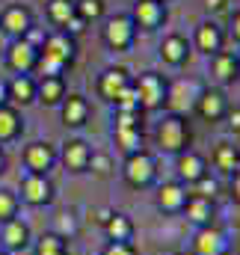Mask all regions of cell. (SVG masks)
<instances>
[{
	"mask_svg": "<svg viewBox=\"0 0 240 255\" xmlns=\"http://www.w3.org/2000/svg\"><path fill=\"white\" fill-rule=\"evenodd\" d=\"M121 172H124V181L139 190V187H148L157 178V163L148 151H133V154H127Z\"/></svg>",
	"mask_w": 240,
	"mask_h": 255,
	"instance_id": "cell-1",
	"label": "cell"
},
{
	"mask_svg": "<svg viewBox=\"0 0 240 255\" xmlns=\"http://www.w3.org/2000/svg\"><path fill=\"white\" fill-rule=\"evenodd\" d=\"M187 142H190L187 122L181 116H166L157 128V145L169 154H181V151H187Z\"/></svg>",
	"mask_w": 240,
	"mask_h": 255,
	"instance_id": "cell-2",
	"label": "cell"
},
{
	"mask_svg": "<svg viewBox=\"0 0 240 255\" xmlns=\"http://www.w3.org/2000/svg\"><path fill=\"white\" fill-rule=\"evenodd\" d=\"M199 95H202V89H199L196 80H175V83L169 86V92H166V104H169L172 116H181V113H187L190 107H196Z\"/></svg>",
	"mask_w": 240,
	"mask_h": 255,
	"instance_id": "cell-3",
	"label": "cell"
},
{
	"mask_svg": "<svg viewBox=\"0 0 240 255\" xmlns=\"http://www.w3.org/2000/svg\"><path fill=\"white\" fill-rule=\"evenodd\" d=\"M130 86H133V92H136V98H139V107H145V110L160 107L163 98H166L163 80H160L157 74H139L136 83H130Z\"/></svg>",
	"mask_w": 240,
	"mask_h": 255,
	"instance_id": "cell-4",
	"label": "cell"
},
{
	"mask_svg": "<svg viewBox=\"0 0 240 255\" xmlns=\"http://www.w3.org/2000/svg\"><path fill=\"white\" fill-rule=\"evenodd\" d=\"M21 199L33 208H42L54 199V187L48 181V175H36V172H27L24 181H21Z\"/></svg>",
	"mask_w": 240,
	"mask_h": 255,
	"instance_id": "cell-5",
	"label": "cell"
},
{
	"mask_svg": "<svg viewBox=\"0 0 240 255\" xmlns=\"http://www.w3.org/2000/svg\"><path fill=\"white\" fill-rule=\"evenodd\" d=\"M193 255H229V238L220 229L205 226L193 238Z\"/></svg>",
	"mask_w": 240,
	"mask_h": 255,
	"instance_id": "cell-6",
	"label": "cell"
},
{
	"mask_svg": "<svg viewBox=\"0 0 240 255\" xmlns=\"http://www.w3.org/2000/svg\"><path fill=\"white\" fill-rule=\"evenodd\" d=\"M0 241H3V250L6 253H24L30 247V226L15 217L9 223H3V232H0Z\"/></svg>",
	"mask_w": 240,
	"mask_h": 255,
	"instance_id": "cell-7",
	"label": "cell"
},
{
	"mask_svg": "<svg viewBox=\"0 0 240 255\" xmlns=\"http://www.w3.org/2000/svg\"><path fill=\"white\" fill-rule=\"evenodd\" d=\"M54 160H57V154H54V148H51L48 142H30V145L24 148V163H27V169L36 172V175H45V172L54 166Z\"/></svg>",
	"mask_w": 240,
	"mask_h": 255,
	"instance_id": "cell-8",
	"label": "cell"
},
{
	"mask_svg": "<svg viewBox=\"0 0 240 255\" xmlns=\"http://www.w3.org/2000/svg\"><path fill=\"white\" fill-rule=\"evenodd\" d=\"M175 172H178L181 184H196L199 178L208 175V166H205V157L196 154V151H181L178 163H175Z\"/></svg>",
	"mask_w": 240,
	"mask_h": 255,
	"instance_id": "cell-9",
	"label": "cell"
},
{
	"mask_svg": "<svg viewBox=\"0 0 240 255\" xmlns=\"http://www.w3.org/2000/svg\"><path fill=\"white\" fill-rule=\"evenodd\" d=\"M187 199H190L187 187H184L181 181H169V184H163V187L157 190V208H160L163 214H181L184 205H187Z\"/></svg>",
	"mask_w": 240,
	"mask_h": 255,
	"instance_id": "cell-10",
	"label": "cell"
},
{
	"mask_svg": "<svg viewBox=\"0 0 240 255\" xmlns=\"http://www.w3.org/2000/svg\"><path fill=\"white\" fill-rule=\"evenodd\" d=\"M184 214H187V220H190L193 226H199V229L214 226V199H205V196H193V193H190V199H187V205H184Z\"/></svg>",
	"mask_w": 240,
	"mask_h": 255,
	"instance_id": "cell-11",
	"label": "cell"
},
{
	"mask_svg": "<svg viewBox=\"0 0 240 255\" xmlns=\"http://www.w3.org/2000/svg\"><path fill=\"white\" fill-rule=\"evenodd\" d=\"M89 157H92V148H89L83 139H71V142H65V148H62V163H65L68 172H86Z\"/></svg>",
	"mask_w": 240,
	"mask_h": 255,
	"instance_id": "cell-12",
	"label": "cell"
},
{
	"mask_svg": "<svg viewBox=\"0 0 240 255\" xmlns=\"http://www.w3.org/2000/svg\"><path fill=\"white\" fill-rule=\"evenodd\" d=\"M36 60H39V51H36L27 39L15 42V45L9 48V65H12L18 74H27L30 68H36Z\"/></svg>",
	"mask_w": 240,
	"mask_h": 255,
	"instance_id": "cell-13",
	"label": "cell"
},
{
	"mask_svg": "<svg viewBox=\"0 0 240 255\" xmlns=\"http://www.w3.org/2000/svg\"><path fill=\"white\" fill-rule=\"evenodd\" d=\"M196 110H199V116L208 119V122L223 119V116H226V98H223V92H217V89L202 92L199 101H196Z\"/></svg>",
	"mask_w": 240,
	"mask_h": 255,
	"instance_id": "cell-14",
	"label": "cell"
},
{
	"mask_svg": "<svg viewBox=\"0 0 240 255\" xmlns=\"http://www.w3.org/2000/svg\"><path fill=\"white\" fill-rule=\"evenodd\" d=\"M104 39H107V45H110V48H116V51L127 48V45H130V39H133L130 18H124V15L113 18V21L107 24V30H104Z\"/></svg>",
	"mask_w": 240,
	"mask_h": 255,
	"instance_id": "cell-15",
	"label": "cell"
},
{
	"mask_svg": "<svg viewBox=\"0 0 240 255\" xmlns=\"http://www.w3.org/2000/svg\"><path fill=\"white\" fill-rule=\"evenodd\" d=\"M104 235L107 241H133V220L127 214H110L104 220Z\"/></svg>",
	"mask_w": 240,
	"mask_h": 255,
	"instance_id": "cell-16",
	"label": "cell"
},
{
	"mask_svg": "<svg viewBox=\"0 0 240 255\" xmlns=\"http://www.w3.org/2000/svg\"><path fill=\"white\" fill-rule=\"evenodd\" d=\"M86 116H89V104H86V98H80V95H68V98H62V122L68 128H80L86 122Z\"/></svg>",
	"mask_w": 240,
	"mask_h": 255,
	"instance_id": "cell-17",
	"label": "cell"
},
{
	"mask_svg": "<svg viewBox=\"0 0 240 255\" xmlns=\"http://www.w3.org/2000/svg\"><path fill=\"white\" fill-rule=\"evenodd\" d=\"M6 92H9L12 101H18V104H30V101L36 98V80L27 77V74H15V77L6 83Z\"/></svg>",
	"mask_w": 240,
	"mask_h": 255,
	"instance_id": "cell-18",
	"label": "cell"
},
{
	"mask_svg": "<svg viewBox=\"0 0 240 255\" xmlns=\"http://www.w3.org/2000/svg\"><path fill=\"white\" fill-rule=\"evenodd\" d=\"M39 54H45V57L57 60L60 65H65L71 57H74V45H71V39H68V36H51Z\"/></svg>",
	"mask_w": 240,
	"mask_h": 255,
	"instance_id": "cell-19",
	"label": "cell"
},
{
	"mask_svg": "<svg viewBox=\"0 0 240 255\" xmlns=\"http://www.w3.org/2000/svg\"><path fill=\"white\" fill-rule=\"evenodd\" d=\"M124 86H130V83H127V74L119 71V68L107 71V74L101 77V83H98V89H101V95H104L107 101H116V95H119Z\"/></svg>",
	"mask_w": 240,
	"mask_h": 255,
	"instance_id": "cell-20",
	"label": "cell"
},
{
	"mask_svg": "<svg viewBox=\"0 0 240 255\" xmlns=\"http://www.w3.org/2000/svg\"><path fill=\"white\" fill-rule=\"evenodd\" d=\"M36 92H39V101H45V104H60L62 98H65L62 77H42L39 86H36Z\"/></svg>",
	"mask_w": 240,
	"mask_h": 255,
	"instance_id": "cell-21",
	"label": "cell"
},
{
	"mask_svg": "<svg viewBox=\"0 0 240 255\" xmlns=\"http://www.w3.org/2000/svg\"><path fill=\"white\" fill-rule=\"evenodd\" d=\"M160 57L169 65H181L187 60V42H184L181 36H169V39L160 45Z\"/></svg>",
	"mask_w": 240,
	"mask_h": 255,
	"instance_id": "cell-22",
	"label": "cell"
},
{
	"mask_svg": "<svg viewBox=\"0 0 240 255\" xmlns=\"http://www.w3.org/2000/svg\"><path fill=\"white\" fill-rule=\"evenodd\" d=\"M214 163H217V169H223V172H235L238 163H240V151L235 145H229V142H220L217 151H214Z\"/></svg>",
	"mask_w": 240,
	"mask_h": 255,
	"instance_id": "cell-23",
	"label": "cell"
},
{
	"mask_svg": "<svg viewBox=\"0 0 240 255\" xmlns=\"http://www.w3.org/2000/svg\"><path fill=\"white\" fill-rule=\"evenodd\" d=\"M21 133V116L12 107H0V142L15 139Z\"/></svg>",
	"mask_w": 240,
	"mask_h": 255,
	"instance_id": "cell-24",
	"label": "cell"
},
{
	"mask_svg": "<svg viewBox=\"0 0 240 255\" xmlns=\"http://www.w3.org/2000/svg\"><path fill=\"white\" fill-rule=\"evenodd\" d=\"M136 21H139V27H157L160 3L157 0H136Z\"/></svg>",
	"mask_w": 240,
	"mask_h": 255,
	"instance_id": "cell-25",
	"label": "cell"
},
{
	"mask_svg": "<svg viewBox=\"0 0 240 255\" xmlns=\"http://www.w3.org/2000/svg\"><path fill=\"white\" fill-rule=\"evenodd\" d=\"M36 255H68V247H65V241L60 235L48 232L36 241Z\"/></svg>",
	"mask_w": 240,
	"mask_h": 255,
	"instance_id": "cell-26",
	"label": "cell"
},
{
	"mask_svg": "<svg viewBox=\"0 0 240 255\" xmlns=\"http://www.w3.org/2000/svg\"><path fill=\"white\" fill-rule=\"evenodd\" d=\"M214 77L217 80H235L238 77V60L232 57V54H217L214 57Z\"/></svg>",
	"mask_w": 240,
	"mask_h": 255,
	"instance_id": "cell-27",
	"label": "cell"
},
{
	"mask_svg": "<svg viewBox=\"0 0 240 255\" xmlns=\"http://www.w3.org/2000/svg\"><path fill=\"white\" fill-rule=\"evenodd\" d=\"M196 42L205 54H214V51H220V30L214 24H202L199 33H196Z\"/></svg>",
	"mask_w": 240,
	"mask_h": 255,
	"instance_id": "cell-28",
	"label": "cell"
},
{
	"mask_svg": "<svg viewBox=\"0 0 240 255\" xmlns=\"http://www.w3.org/2000/svg\"><path fill=\"white\" fill-rule=\"evenodd\" d=\"M3 27H6L9 33H15V36H24V33L30 30V18H27L24 9H9L6 18H3Z\"/></svg>",
	"mask_w": 240,
	"mask_h": 255,
	"instance_id": "cell-29",
	"label": "cell"
},
{
	"mask_svg": "<svg viewBox=\"0 0 240 255\" xmlns=\"http://www.w3.org/2000/svg\"><path fill=\"white\" fill-rule=\"evenodd\" d=\"M18 217V196L12 190H0V226Z\"/></svg>",
	"mask_w": 240,
	"mask_h": 255,
	"instance_id": "cell-30",
	"label": "cell"
},
{
	"mask_svg": "<svg viewBox=\"0 0 240 255\" xmlns=\"http://www.w3.org/2000/svg\"><path fill=\"white\" fill-rule=\"evenodd\" d=\"M48 12H51V18H54L57 24H68V21L74 18V3H71V0H51Z\"/></svg>",
	"mask_w": 240,
	"mask_h": 255,
	"instance_id": "cell-31",
	"label": "cell"
},
{
	"mask_svg": "<svg viewBox=\"0 0 240 255\" xmlns=\"http://www.w3.org/2000/svg\"><path fill=\"white\" fill-rule=\"evenodd\" d=\"M86 169H92L95 175L107 178V175L113 172V160H110V154H104V151H92V157H89V166H86Z\"/></svg>",
	"mask_w": 240,
	"mask_h": 255,
	"instance_id": "cell-32",
	"label": "cell"
},
{
	"mask_svg": "<svg viewBox=\"0 0 240 255\" xmlns=\"http://www.w3.org/2000/svg\"><path fill=\"white\" fill-rule=\"evenodd\" d=\"M101 255H136V247H133V241H107Z\"/></svg>",
	"mask_w": 240,
	"mask_h": 255,
	"instance_id": "cell-33",
	"label": "cell"
},
{
	"mask_svg": "<svg viewBox=\"0 0 240 255\" xmlns=\"http://www.w3.org/2000/svg\"><path fill=\"white\" fill-rule=\"evenodd\" d=\"M217 190H220V187H217V181H214V178H208V175H205V178H199V181L193 184V196L214 199V196H217Z\"/></svg>",
	"mask_w": 240,
	"mask_h": 255,
	"instance_id": "cell-34",
	"label": "cell"
},
{
	"mask_svg": "<svg viewBox=\"0 0 240 255\" xmlns=\"http://www.w3.org/2000/svg\"><path fill=\"white\" fill-rule=\"evenodd\" d=\"M74 232H77V223H74V217H71V214H60V220H57V232H54V235H60L62 241H68Z\"/></svg>",
	"mask_w": 240,
	"mask_h": 255,
	"instance_id": "cell-35",
	"label": "cell"
},
{
	"mask_svg": "<svg viewBox=\"0 0 240 255\" xmlns=\"http://www.w3.org/2000/svg\"><path fill=\"white\" fill-rule=\"evenodd\" d=\"M101 15V0H80V18H98Z\"/></svg>",
	"mask_w": 240,
	"mask_h": 255,
	"instance_id": "cell-36",
	"label": "cell"
},
{
	"mask_svg": "<svg viewBox=\"0 0 240 255\" xmlns=\"http://www.w3.org/2000/svg\"><path fill=\"white\" fill-rule=\"evenodd\" d=\"M232 199L240 205V166L232 172Z\"/></svg>",
	"mask_w": 240,
	"mask_h": 255,
	"instance_id": "cell-37",
	"label": "cell"
},
{
	"mask_svg": "<svg viewBox=\"0 0 240 255\" xmlns=\"http://www.w3.org/2000/svg\"><path fill=\"white\" fill-rule=\"evenodd\" d=\"M65 27H68V33H83V30H86V27H83V18H71Z\"/></svg>",
	"mask_w": 240,
	"mask_h": 255,
	"instance_id": "cell-38",
	"label": "cell"
},
{
	"mask_svg": "<svg viewBox=\"0 0 240 255\" xmlns=\"http://www.w3.org/2000/svg\"><path fill=\"white\" fill-rule=\"evenodd\" d=\"M229 128H232V130H240V110H235V113L229 116Z\"/></svg>",
	"mask_w": 240,
	"mask_h": 255,
	"instance_id": "cell-39",
	"label": "cell"
},
{
	"mask_svg": "<svg viewBox=\"0 0 240 255\" xmlns=\"http://www.w3.org/2000/svg\"><path fill=\"white\" fill-rule=\"evenodd\" d=\"M232 36L240 42V15H235V21H232Z\"/></svg>",
	"mask_w": 240,
	"mask_h": 255,
	"instance_id": "cell-40",
	"label": "cell"
},
{
	"mask_svg": "<svg viewBox=\"0 0 240 255\" xmlns=\"http://www.w3.org/2000/svg\"><path fill=\"white\" fill-rule=\"evenodd\" d=\"M6 98H9V92H6V83H0V107H6Z\"/></svg>",
	"mask_w": 240,
	"mask_h": 255,
	"instance_id": "cell-41",
	"label": "cell"
},
{
	"mask_svg": "<svg viewBox=\"0 0 240 255\" xmlns=\"http://www.w3.org/2000/svg\"><path fill=\"white\" fill-rule=\"evenodd\" d=\"M208 3V9H217V6H223V0H205Z\"/></svg>",
	"mask_w": 240,
	"mask_h": 255,
	"instance_id": "cell-42",
	"label": "cell"
},
{
	"mask_svg": "<svg viewBox=\"0 0 240 255\" xmlns=\"http://www.w3.org/2000/svg\"><path fill=\"white\" fill-rule=\"evenodd\" d=\"M3 166H6V157H3V151H0V172H3Z\"/></svg>",
	"mask_w": 240,
	"mask_h": 255,
	"instance_id": "cell-43",
	"label": "cell"
},
{
	"mask_svg": "<svg viewBox=\"0 0 240 255\" xmlns=\"http://www.w3.org/2000/svg\"><path fill=\"white\" fill-rule=\"evenodd\" d=\"M0 255H9V253H6V250H0Z\"/></svg>",
	"mask_w": 240,
	"mask_h": 255,
	"instance_id": "cell-44",
	"label": "cell"
},
{
	"mask_svg": "<svg viewBox=\"0 0 240 255\" xmlns=\"http://www.w3.org/2000/svg\"><path fill=\"white\" fill-rule=\"evenodd\" d=\"M181 255H193V253H181Z\"/></svg>",
	"mask_w": 240,
	"mask_h": 255,
	"instance_id": "cell-45",
	"label": "cell"
}]
</instances>
